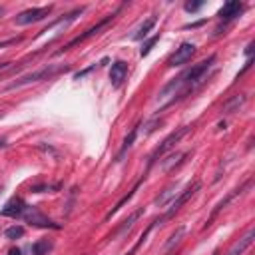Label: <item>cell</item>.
<instances>
[{"label":"cell","instance_id":"obj_10","mask_svg":"<svg viewBox=\"0 0 255 255\" xmlns=\"http://www.w3.org/2000/svg\"><path fill=\"white\" fill-rule=\"evenodd\" d=\"M126 76H128V64L124 60H116L112 64V68H110V82H112V86L120 88L124 84Z\"/></svg>","mask_w":255,"mask_h":255},{"label":"cell","instance_id":"obj_7","mask_svg":"<svg viewBox=\"0 0 255 255\" xmlns=\"http://www.w3.org/2000/svg\"><path fill=\"white\" fill-rule=\"evenodd\" d=\"M50 12H52V6H42V8H28V10L20 12V14L14 18V22H16L18 26H28V24H34V22H40V20H44L46 16H50Z\"/></svg>","mask_w":255,"mask_h":255},{"label":"cell","instance_id":"obj_25","mask_svg":"<svg viewBox=\"0 0 255 255\" xmlns=\"http://www.w3.org/2000/svg\"><path fill=\"white\" fill-rule=\"evenodd\" d=\"M8 143H6V139H0V147H6Z\"/></svg>","mask_w":255,"mask_h":255},{"label":"cell","instance_id":"obj_21","mask_svg":"<svg viewBox=\"0 0 255 255\" xmlns=\"http://www.w3.org/2000/svg\"><path fill=\"white\" fill-rule=\"evenodd\" d=\"M4 235H6V239H20L24 235V227L22 225H12L4 231Z\"/></svg>","mask_w":255,"mask_h":255},{"label":"cell","instance_id":"obj_22","mask_svg":"<svg viewBox=\"0 0 255 255\" xmlns=\"http://www.w3.org/2000/svg\"><path fill=\"white\" fill-rule=\"evenodd\" d=\"M201 6H203V2H185L183 8H185V12H191V14H193V12H197Z\"/></svg>","mask_w":255,"mask_h":255},{"label":"cell","instance_id":"obj_19","mask_svg":"<svg viewBox=\"0 0 255 255\" xmlns=\"http://www.w3.org/2000/svg\"><path fill=\"white\" fill-rule=\"evenodd\" d=\"M157 40H159V34H153L151 38H147V40L143 42V48L139 50V56H141V58H145V56L151 52V48L155 46V42H157Z\"/></svg>","mask_w":255,"mask_h":255},{"label":"cell","instance_id":"obj_23","mask_svg":"<svg viewBox=\"0 0 255 255\" xmlns=\"http://www.w3.org/2000/svg\"><path fill=\"white\" fill-rule=\"evenodd\" d=\"M8 255H22V251H20L18 247H12V249L8 251Z\"/></svg>","mask_w":255,"mask_h":255},{"label":"cell","instance_id":"obj_3","mask_svg":"<svg viewBox=\"0 0 255 255\" xmlns=\"http://www.w3.org/2000/svg\"><path fill=\"white\" fill-rule=\"evenodd\" d=\"M199 189H201V183H199V181L189 183V185H187L183 191H179V193L173 197V201L169 203L167 211H165L161 217H157V219L153 221V225H163L167 219H171V217H173V215H175V213L181 209V205H185V203H187V201H189V199H191V197H193V195H195Z\"/></svg>","mask_w":255,"mask_h":255},{"label":"cell","instance_id":"obj_20","mask_svg":"<svg viewBox=\"0 0 255 255\" xmlns=\"http://www.w3.org/2000/svg\"><path fill=\"white\" fill-rule=\"evenodd\" d=\"M183 233H185V227H177V231H175V233H173V235L169 237V241L165 243L163 251H169V249H171V247H173L175 243H179V241H181V237H183Z\"/></svg>","mask_w":255,"mask_h":255},{"label":"cell","instance_id":"obj_4","mask_svg":"<svg viewBox=\"0 0 255 255\" xmlns=\"http://www.w3.org/2000/svg\"><path fill=\"white\" fill-rule=\"evenodd\" d=\"M189 129H191V126H183V128H179V129L171 131V133H169V135H167V137H165V139H163V141H161V143L155 147V151L149 155L147 167H151V165H153L157 159H161V157H163V155H165V153H167L171 147H175V143H179V141H181V137H183V135H185Z\"/></svg>","mask_w":255,"mask_h":255},{"label":"cell","instance_id":"obj_18","mask_svg":"<svg viewBox=\"0 0 255 255\" xmlns=\"http://www.w3.org/2000/svg\"><path fill=\"white\" fill-rule=\"evenodd\" d=\"M52 249V241H48V239H42V241H36L34 245H32V255H48V251Z\"/></svg>","mask_w":255,"mask_h":255},{"label":"cell","instance_id":"obj_14","mask_svg":"<svg viewBox=\"0 0 255 255\" xmlns=\"http://www.w3.org/2000/svg\"><path fill=\"white\" fill-rule=\"evenodd\" d=\"M135 137H137V126L135 128H131V131L124 137V141H122V147H120V151H118V155H116V161H122L124 159V155H126V151L133 145V141H135Z\"/></svg>","mask_w":255,"mask_h":255},{"label":"cell","instance_id":"obj_26","mask_svg":"<svg viewBox=\"0 0 255 255\" xmlns=\"http://www.w3.org/2000/svg\"><path fill=\"white\" fill-rule=\"evenodd\" d=\"M213 255H217V251H215V253H213Z\"/></svg>","mask_w":255,"mask_h":255},{"label":"cell","instance_id":"obj_1","mask_svg":"<svg viewBox=\"0 0 255 255\" xmlns=\"http://www.w3.org/2000/svg\"><path fill=\"white\" fill-rule=\"evenodd\" d=\"M213 64H215V54H211L209 58H205V60H201L199 64H195V66H191L189 70H185L183 74H179L173 82H169L167 86H163V90L159 92V98L157 100H165V98H169L165 104H163V108H167V106H171L175 100H179V98H185L189 92H193L199 84H203L205 82V76H207V72L213 68Z\"/></svg>","mask_w":255,"mask_h":255},{"label":"cell","instance_id":"obj_24","mask_svg":"<svg viewBox=\"0 0 255 255\" xmlns=\"http://www.w3.org/2000/svg\"><path fill=\"white\" fill-rule=\"evenodd\" d=\"M6 68H10V62H4V64H0V72H2V70H6Z\"/></svg>","mask_w":255,"mask_h":255},{"label":"cell","instance_id":"obj_6","mask_svg":"<svg viewBox=\"0 0 255 255\" xmlns=\"http://www.w3.org/2000/svg\"><path fill=\"white\" fill-rule=\"evenodd\" d=\"M114 16H116V12H114V14H108V16H106L104 20H100V22H98L96 26H92V28H88V30H86L84 34H80V36H76L74 40H70V42H68V44H66V46L62 48V50H58V54H64V52H68V50H72L74 46H78V44H82V42H86L88 38H92V36H96V34H100V32H102V30H104V28H106V26H108V24H110L112 20H114Z\"/></svg>","mask_w":255,"mask_h":255},{"label":"cell","instance_id":"obj_17","mask_svg":"<svg viewBox=\"0 0 255 255\" xmlns=\"http://www.w3.org/2000/svg\"><path fill=\"white\" fill-rule=\"evenodd\" d=\"M141 213H143V209H137V211H133V213H131V215H129V217H128V219H126V221H124V223L118 227L116 235H124L126 231H129V229H131V225H133V221H135V219H137Z\"/></svg>","mask_w":255,"mask_h":255},{"label":"cell","instance_id":"obj_11","mask_svg":"<svg viewBox=\"0 0 255 255\" xmlns=\"http://www.w3.org/2000/svg\"><path fill=\"white\" fill-rule=\"evenodd\" d=\"M241 10H243V4L241 2H225L221 6V10L217 12V16L221 20H233V18H237L241 14Z\"/></svg>","mask_w":255,"mask_h":255},{"label":"cell","instance_id":"obj_8","mask_svg":"<svg viewBox=\"0 0 255 255\" xmlns=\"http://www.w3.org/2000/svg\"><path fill=\"white\" fill-rule=\"evenodd\" d=\"M195 54V44L193 42H181L179 48H175V52L169 56L167 60V66L169 68H175V66H183L187 64Z\"/></svg>","mask_w":255,"mask_h":255},{"label":"cell","instance_id":"obj_16","mask_svg":"<svg viewBox=\"0 0 255 255\" xmlns=\"http://www.w3.org/2000/svg\"><path fill=\"white\" fill-rule=\"evenodd\" d=\"M153 26H155V18H147V20H145V22L131 34V40H143V38L149 34V30H151Z\"/></svg>","mask_w":255,"mask_h":255},{"label":"cell","instance_id":"obj_15","mask_svg":"<svg viewBox=\"0 0 255 255\" xmlns=\"http://www.w3.org/2000/svg\"><path fill=\"white\" fill-rule=\"evenodd\" d=\"M245 100H247V96H245V94H237V96H233V98L223 106V112H225V114L239 112V108L245 104Z\"/></svg>","mask_w":255,"mask_h":255},{"label":"cell","instance_id":"obj_5","mask_svg":"<svg viewBox=\"0 0 255 255\" xmlns=\"http://www.w3.org/2000/svg\"><path fill=\"white\" fill-rule=\"evenodd\" d=\"M20 219H24L26 223H30V225H34V227H42V229H62L60 223H56V221H52L50 217H46V215H44L42 211H38V207H34V205H26V209H24V213H22Z\"/></svg>","mask_w":255,"mask_h":255},{"label":"cell","instance_id":"obj_9","mask_svg":"<svg viewBox=\"0 0 255 255\" xmlns=\"http://www.w3.org/2000/svg\"><path fill=\"white\" fill-rule=\"evenodd\" d=\"M26 201L22 199V197H12L2 209H0V215L2 217H14V219H20L22 217V213H24V209H26Z\"/></svg>","mask_w":255,"mask_h":255},{"label":"cell","instance_id":"obj_27","mask_svg":"<svg viewBox=\"0 0 255 255\" xmlns=\"http://www.w3.org/2000/svg\"><path fill=\"white\" fill-rule=\"evenodd\" d=\"M0 118H2V112H0Z\"/></svg>","mask_w":255,"mask_h":255},{"label":"cell","instance_id":"obj_2","mask_svg":"<svg viewBox=\"0 0 255 255\" xmlns=\"http://www.w3.org/2000/svg\"><path fill=\"white\" fill-rule=\"evenodd\" d=\"M68 70H70V66H68V64H48V66H44V68H40V70H36V72H30V74H24V76L16 78V80H14V82H10L4 90H6V92H10V90H16V88H22V86L34 84V82L50 80V78H54L56 74H60V72H68Z\"/></svg>","mask_w":255,"mask_h":255},{"label":"cell","instance_id":"obj_13","mask_svg":"<svg viewBox=\"0 0 255 255\" xmlns=\"http://www.w3.org/2000/svg\"><path fill=\"white\" fill-rule=\"evenodd\" d=\"M143 179H145V175H141V177H139V179L135 181V185L131 187V191H129L128 195H124V197H122V199H120V201L116 203V207H114L112 211H108V213H106V221H108V219H112V217H114V215H116V213H118V211H120V209H122V207H124V205H126V203H128V201H129V199H131V197L135 195V191L139 189V185L143 183Z\"/></svg>","mask_w":255,"mask_h":255},{"label":"cell","instance_id":"obj_12","mask_svg":"<svg viewBox=\"0 0 255 255\" xmlns=\"http://www.w3.org/2000/svg\"><path fill=\"white\" fill-rule=\"evenodd\" d=\"M253 237H255V231H253V229H247V233H245L239 241L233 243V247L227 251V255H241V253L253 243Z\"/></svg>","mask_w":255,"mask_h":255}]
</instances>
